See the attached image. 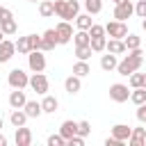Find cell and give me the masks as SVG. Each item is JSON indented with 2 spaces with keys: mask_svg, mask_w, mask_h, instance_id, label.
Masks as SVG:
<instances>
[{
  "mask_svg": "<svg viewBox=\"0 0 146 146\" xmlns=\"http://www.w3.org/2000/svg\"><path fill=\"white\" fill-rule=\"evenodd\" d=\"M141 64H144V52H141V46H139V48H135V50H128V55L116 64V71H119V75L128 78L130 73L139 71Z\"/></svg>",
  "mask_w": 146,
  "mask_h": 146,
  "instance_id": "6da1fadb",
  "label": "cell"
},
{
  "mask_svg": "<svg viewBox=\"0 0 146 146\" xmlns=\"http://www.w3.org/2000/svg\"><path fill=\"white\" fill-rule=\"evenodd\" d=\"M78 11H80L78 0H55V14L62 21H75Z\"/></svg>",
  "mask_w": 146,
  "mask_h": 146,
  "instance_id": "7a4b0ae2",
  "label": "cell"
},
{
  "mask_svg": "<svg viewBox=\"0 0 146 146\" xmlns=\"http://www.w3.org/2000/svg\"><path fill=\"white\" fill-rule=\"evenodd\" d=\"M7 82L11 89H25L30 84V75L23 71V68H11L9 75H7Z\"/></svg>",
  "mask_w": 146,
  "mask_h": 146,
  "instance_id": "3957f363",
  "label": "cell"
},
{
  "mask_svg": "<svg viewBox=\"0 0 146 146\" xmlns=\"http://www.w3.org/2000/svg\"><path fill=\"white\" fill-rule=\"evenodd\" d=\"M27 66L32 73H43L46 68V55L43 50H30L27 52Z\"/></svg>",
  "mask_w": 146,
  "mask_h": 146,
  "instance_id": "277c9868",
  "label": "cell"
},
{
  "mask_svg": "<svg viewBox=\"0 0 146 146\" xmlns=\"http://www.w3.org/2000/svg\"><path fill=\"white\" fill-rule=\"evenodd\" d=\"M103 27H105V34H110V39H123L128 34V25L123 21H110Z\"/></svg>",
  "mask_w": 146,
  "mask_h": 146,
  "instance_id": "5b68a950",
  "label": "cell"
},
{
  "mask_svg": "<svg viewBox=\"0 0 146 146\" xmlns=\"http://www.w3.org/2000/svg\"><path fill=\"white\" fill-rule=\"evenodd\" d=\"M135 14V5L130 2V0H121L116 7H114V21H128L130 16Z\"/></svg>",
  "mask_w": 146,
  "mask_h": 146,
  "instance_id": "8992f818",
  "label": "cell"
},
{
  "mask_svg": "<svg viewBox=\"0 0 146 146\" xmlns=\"http://www.w3.org/2000/svg\"><path fill=\"white\" fill-rule=\"evenodd\" d=\"M27 87H32V91H36L39 96H43V94H48V78L43 73H32Z\"/></svg>",
  "mask_w": 146,
  "mask_h": 146,
  "instance_id": "52a82bcc",
  "label": "cell"
},
{
  "mask_svg": "<svg viewBox=\"0 0 146 146\" xmlns=\"http://www.w3.org/2000/svg\"><path fill=\"white\" fill-rule=\"evenodd\" d=\"M110 98L114 103H125L130 98V91H128V84H121V82H114L110 87Z\"/></svg>",
  "mask_w": 146,
  "mask_h": 146,
  "instance_id": "ba28073f",
  "label": "cell"
},
{
  "mask_svg": "<svg viewBox=\"0 0 146 146\" xmlns=\"http://www.w3.org/2000/svg\"><path fill=\"white\" fill-rule=\"evenodd\" d=\"M55 32H57V39L59 43H68L73 39V27H71V21H59L55 25Z\"/></svg>",
  "mask_w": 146,
  "mask_h": 146,
  "instance_id": "9c48e42d",
  "label": "cell"
},
{
  "mask_svg": "<svg viewBox=\"0 0 146 146\" xmlns=\"http://www.w3.org/2000/svg\"><path fill=\"white\" fill-rule=\"evenodd\" d=\"M57 43H59V39H57V32H55V27H50V30H46V32L41 34V50H43V52L52 50Z\"/></svg>",
  "mask_w": 146,
  "mask_h": 146,
  "instance_id": "30bf717a",
  "label": "cell"
},
{
  "mask_svg": "<svg viewBox=\"0 0 146 146\" xmlns=\"http://www.w3.org/2000/svg\"><path fill=\"white\" fill-rule=\"evenodd\" d=\"M14 141H16V146H30V144H32V130L25 128V125H18Z\"/></svg>",
  "mask_w": 146,
  "mask_h": 146,
  "instance_id": "8fae6325",
  "label": "cell"
},
{
  "mask_svg": "<svg viewBox=\"0 0 146 146\" xmlns=\"http://www.w3.org/2000/svg\"><path fill=\"white\" fill-rule=\"evenodd\" d=\"M14 52H16V46H14V41H9V39H2V41H0V64L9 62V59L14 57Z\"/></svg>",
  "mask_w": 146,
  "mask_h": 146,
  "instance_id": "7c38bea8",
  "label": "cell"
},
{
  "mask_svg": "<svg viewBox=\"0 0 146 146\" xmlns=\"http://www.w3.org/2000/svg\"><path fill=\"white\" fill-rule=\"evenodd\" d=\"M25 103H27V96H25L23 89H14V91L9 94V107H11V110H21Z\"/></svg>",
  "mask_w": 146,
  "mask_h": 146,
  "instance_id": "4fadbf2b",
  "label": "cell"
},
{
  "mask_svg": "<svg viewBox=\"0 0 146 146\" xmlns=\"http://www.w3.org/2000/svg\"><path fill=\"white\" fill-rule=\"evenodd\" d=\"M130 132H132V128L128 125V123H116V125H112V137H116L119 141H128V137H130Z\"/></svg>",
  "mask_w": 146,
  "mask_h": 146,
  "instance_id": "5bb4252c",
  "label": "cell"
},
{
  "mask_svg": "<svg viewBox=\"0 0 146 146\" xmlns=\"http://www.w3.org/2000/svg\"><path fill=\"white\" fill-rule=\"evenodd\" d=\"M57 107H59V100H57L55 96H50V94H43L41 110H43L46 114H55V112H57Z\"/></svg>",
  "mask_w": 146,
  "mask_h": 146,
  "instance_id": "9a60e30c",
  "label": "cell"
},
{
  "mask_svg": "<svg viewBox=\"0 0 146 146\" xmlns=\"http://www.w3.org/2000/svg\"><path fill=\"white\" fill-rule=\"evenodd\" d=\"M105 50H107V52H112V55H123V52H128V50H125L123 39H110V41L105 43Z\"/></svg>",
  "mask_w": 146,
  "mask_h": 146,
  "instance_id": "2e32d148",
  "label": "cell"
},
{
  "mask_svg": "<svg viewBox=\"0 0 146 146\" xmlns=\"http://www.w3.org/2000/svg\"><path fill=\"white\" fill-rule=\"evenodd\" d=\"M64 89H66V94H78L80 89H82V80L78 78V75H68L66 80H64Z\"/></svg>",
  "mask_w": 146,
  "mask_h": 146,
  "instance_id": "e0dca14e",
  "label": "cell"
},
{
  "mask_svg": "<svg viewBox=\"0 0 146 146\" xmlns=\"http://www.w3.org/2000/svg\"><path fill=\"white\" fill-rule=\"evenodd\" d=\"M23 110H25L27 119H36V116H41V114H43V110H41V103H36V100H27V103L23 105Z\"/></svg>",
  "mask_w": 146,
  "mask_h": 146,
  "instance_id": "ac0fdd59",
  "label": "cell"
},
{
  "mask_svg": "<svg viewBox=\"0 0 146 146\" xmlns=\"http://www.w3.org/2000/svg\"><path fill=\"white\" fill-rule=\"evenodd\" d=\"M144 141H146V128H132V132H130V137H128V144L141 146Z\"/></svg>",
  "mask_w": 146,
  "mask_h": 146,
  "instance_id": "d6986e66",
  "label": "cell"
},
{
  "mask_svg": "<svg viewBox=\"0 0 146 146\" xmlns=\"http://www.w3.org/2000/svg\"><path fill=\"white\" fill-rule=\"evenodd\" d=\"M9 121H11V125L14 128H18V125H25V121H27V114H25V110L21 107V110H11V114H9Z\"/></svg>",
  "mask_w": 146,
  "mask_h": 146,
  "instance_id": "ffe728a7",
  "label": "cell"
},
{
  "mask_svg": "<svg viewBox=\"0 0 146 146\" xmlns=\"http://www.w3.org/2000/svg\"><path fill=\"white\" fill-rule=\"evenodd\" d=\"M59 135H62L64 139H68V137H73V135H78V123H75V121H64V123L59 125Z\"/></svg>",
  "mask_w": 146,
  "mask_h": 146,
  "instance_id": "44dd1931",
  "label": "cell"
},
{
  "mask_svg": "<svg viewBox=\"0 0 146 146\" xmlns=\"http://www.w3.org/2000/svg\"><path fill=\"white\" fill-rule=\"evenodd\" d=\"M89 73H91V66L87 64V59H78V62L73 64V75L84 78V75H89Z\"/></svg>",
  "mask_w": 146,
  "mask_h": 146,
  "instance_id": "7402d4cb",
  "label": "cell"
},
{
  "mask_svg": "<svg viewBox=\"0 0 146 146\" xmlns=\"http://www.w3.org/2000/svg\"><path fill=\"white\" fill-rule=\"evenodd\" d=\"M116 64H119V62H116V55H112V52H107V55L100 57V68H103V71H114Z\"/></svg>",
  "mask_w": 146,
  "mask_h": 146,
  "instance_id": "603a6c76",
  "label": "cell"
},
{
  "mask_svg": "<svg viewBox=\"0 0 146 146\" xmlns=\"http://www.w3.org/2000/svg\"><path fill=\"white\" fill-rule=\"evenodd\" d=\"M39 14H41L43 18L52 16V14H55V0H39Z\"/></svg>",
  "mask_w": 146,
  "mask_h": 146,
  "instance_id": "cb8c5ba5",
  "label": "cell"
},
{
  "mask_svg": "<svg viewBox=\"0 0 146 146\" xmlns=\"http://www.w3.org/2000/svg\"><path fill=\"white\" fill-rule=\"evenodd\" d=\"M75 25H78V30H89V27L94 25L91 14H78V16H75Z\"/></svg>",
  "mask_w": 146,
  "mask_h": 146,
  "instance_id": "d4e9b609",
  "label": "cell"
},
{
  "mask_svg": "<svg viewBox=\"0 0 146 146\" xmlns=\"http://www.w3.org/2000/svg\"><path fill=\"white\" fill-rule=\"evenodd\" d=\"M0 30H2V34H5V36H11V34H16L18 25H16V21H14V18H7V21H0Z\"/></svg>",
  "mask_w": 146,
  "mask_h": 146,
  "instance_id": "484cf974",
  "label": "cell"
},
{
  "mask_svg": "<svg viewBox=\"0 0 146 146\" xmlns=\"http://www.w3.org/2000/svg\"><path fill=\"white\" fill-rule=\"evenodd\" d=\"M130 100H132L135 105L146 103V89H144V87H135V89L130 91Z\"/></svg>",
  "mask_w": 146,
  "mask_h": 146,
  "instance_id": "4316f807",
  "label": "cell"
},
{
  "mask_svg": "<svg viewBox=\"0 0 146 146\" xmlns=\"http://www.w3.org/2000/svg\"><path fill=\"white\" fill-rule=\"evenodd\" d=\"M123 43H125V50H135V48L141 46V39H139L137 34H130V32H128V34L123 36Z\"/></svg>",
  "mask_w": 146,
  "mask_h": 146,
  "instance_id": "83f0119b",
  "label": "cell"
},
{
  "mask_svg": "<svg viewBox=\"0 0 146 146\" xmlns=\"http://www.w3.org/2000/svg\"><path fill=\"white\" fill-rule=\"evenodd\" d=\"M105 43H107V36L105 34L103 36H91V41H89V46H91L94 52H103L105 50Z\"/></svg>",
  "mask_w": 146,
  "mask_h": 146,
  "instance_id": "f1b7e54d",
  "label": "cell"
},
{
  "mask_svg": "<svg viewBox=\"0 0 146 146\" xmlns=\"http://www.w3.org/2000/svg\"><path fill=\"white\" fill-rule=\"evenodd\" d=\"M73 41H75V46H89L91 36H89V32H87V30H78V32L73 34Z\"/></svg>",
  "mask_w": 146,
  "mask_h": 146,
  "instance_id": "f546056e",
  "label": "cell"
},
{
  "mask_svg": "<svg viewBox=\"0 0 146 146\" xmlns=\"http://www.w3.org/2000/svg\"><path fill=\"white\" fill-rule=\"evenodd\" d=\"M14 46H16V50H18L21 55H27V52H30V39H27V36H18V39L14 41Z\"/></svg>",
  "mask_w": 146,
  "mask_h": 146,
  "instance_id": "4dcf8cb0",
  "label": "cell"
},
{
  "mask_svg": "<svg viewBox=\"0 0 146 146\" xmlns=\"http://www.w3.org/2000/svg\"><path fill=\"white\" fill-rule=\"evenodd\" d=\"M84 9H87V14H100L103 0H84Z\"/></svg>",
  "mask_w": 146,
  "mask_h": 146,
  "instance_id": "1f68e13d",
  "label": "cell"
},
{
  "mask_svg": "<svg viewBox=\"0 0 146 146\" xmlns=\"http://www.w3.org/2000/svg\"><path fill=\"white\" fill-rule=\"evenodd\" d=\"M91 46H75V57L78 59H89L91 57Z\"/></svg>",
  "mask_w": 146,
  "mask_h": 146,
  "instance_id": "d6a6232c",
  "label": "cell"
},
{
  "mask_svg": "<svg viewBox=\"0 0 146 146\" xmlns=\"http://www.w3.org/2000/svg\"><path fill=\"white\" fill-rule=\"evenodd\" d=\"M128 80H130V87H132V89H135V87H141V82H144V73H137V71H135V73L128 75Z\"/></svg>",
  "mask_w": 146,
  "mask_h": 146,
  "instance_id": "836d02e7",
  "label": "cell"
},
{
  "mask_svg": "<svg viewBox=\"0 0 146 146\" xmlns=\"http://www.w3.org/2000/svg\"><path fill=\"white\" fill-rule=\"evenodd\" d=\"M91 132V123L89 121H78V135L80 137H87Z\"/></svg>",
  "mask_w": 146,
  "mask_h": 146,
  "instance_id": "e575fe53",
  "label": "cell"
},
{
  "mask_svg": "<svg viewBox=\"0 0 146 146\" xmlns=\"http://www.w3.org/2000/svg\"><path fill=\"white\" fill-rule=\"evenodd\" d=\"M30 39V50H41V36L39 34H27Z\"/></svg>",
  "mask_w": 146,
  "mask_h": 146,
  "instance_id": "d590c367",
  "label": "cell"
},
{
  "mask_svg": "<svg viewBox=\"0 0 146 146\" xmlns=\"http://www.w3.org/2000/svg\"><path fill=\"white\" fill-rule=\"evenodd\" d=\"M87 32H89V36H103V34H105V27H103V25H98V23H94Z\"/></svg>",
  "mask_w": 146,
  "mask_h": 146,
  "instance_id": "8d00e7d4",
  "label": "cell"
},
{
  "mask_svg": "<svg viewBox=\"0 0 146 146\" xmlns=\"http://www.w3.org/2000/svg\"><path fill=\"white\" fill-rule=\"evenodd\" d=\"M62 144H66V139L57 132V135H50L48 137V146H62Z\"/></svg>",
  "mask_w": 146,
  "mask_h": 146,
  "instance_id": "74e56055",
  "label": "cell"
},
{
  "mask_svg": "<svg viewBox=\"0 0 146 146\" xmlns=\"http://www.w3.org/2000/svg\"><path fill=\"white\" fill-rule=\"evenodd\" d=\"M135 14H137L139 18H146V0H139V2L135 5Z\"/></svg>",
  "mask_w": 146,
  "mask_h": 146,
  "instance_id": "f35d334b",
  "label": "cell"
},
{
  "mask_svg": "<svg viewBox=\"0 0 146 146\" xmlns=\"http://www.w3.org/2000/svg\"><path fill=\"white\" fill-rule=\"evenodd\" d=\"M66 144H68V146H82V144H84V137L73 135V137H68V139H66Z\"/></svg>",
  "mask_w": 146,
  "mask_h": 146,
  "instance_id": "ab89813d",
  "label": "cell"
},
{
  "mask_svg": "<svg viewBox=\"0 0 146 146\" xmlns=\"http://www.w3.org/2000/svg\"><path fill=\"white\" fill-rule=\"evenodd\" d=\"M137 119H139L141 123H146V105H144V103L137 105Z\"/></svg>",
  "mask_w": 146,
  "mask_h": 146,
  "instance_id": "60d3db41",
  "label": "cell"
},
{
  "mask_svg": "<svg viewBox=\"0 0 146 146\" xmlns=\"http://www.w3.org/2000/svg\"><path fill=\"white\" fill-rule=\"evenodd\" d=\"M105 146H123V141H119L116 137H107L105 139Z\"/></svg>",
  "mask_w": 146,
  "mask_h": 146,
  "instance_id": "b9f144b4",
  "label": "cell"
},
{
  "mask_svg": "<svg viewBox=\"0 0 146 146\" xmlns=\"http://www.w3.org/2000/svg\"><path fill=\"white\" fill-rule=\"evenodd\" d=\"M7 18H14V14H11L9 9H5V7H2V14H0V21H7Z\"/></svg>",
  "mask_w": 146,
  "mask_h": 146,
  "instance_id": "7bdbcfd3",
  "label": "cell"
},
{
  "mask_svg": "<svg viewBox=\"0 0 146 146\" xmlns=\"http://www.w3.org/2000/svg\"><path fill=\"white\" fill-rule=\"evenodd\" d=\"M0 146H7V137L5 135H0Z\"/></svg>",
  "mask_w": 146,
  "mask_h": 146,
  "instance_id": "ee69618b",
  "label": "cell"
},
{
  "mask_svg": "<svg viewBox=\"0 0 146 146\" xmlns=\"http://www.w3.org/2000/svg\"><path fill=\"white\" fill-rule=\"evenodd\" d=\"M141 87H144V89H146V73H144V82H141Z\"/></svg>",
  "mask_w": 146,
  "mask_h": 146,
  "instance_id": "f6af8a7d",
  "label": "cell"
},
{
  "mask_svg": "<svg viewBox=\"0 0 146 146\" xmlns=\"http://www.w3.org/2000/svg\"><path fill=\"white\" fill-rule=\"evenodd\" d=\"M141 27H144V30H146V18H141Z\"/></svg>",
  "mask_w": 146,
  "mask_h": 146,
  "instance_id": "bcb514c9",
  "label": "cell"
},
{
  "mask_svg": "<svg viewBox=\"0 0 146 146\" xmlns=\"http://www.w3.org/2000/svg\"><path fill=\"white\" fill-rule=\"evenodd\" d=\"M2 39H5V34H2V30H0V41H2Z\"/></svg>",
  "mask_w": 146,
  "mask_h": 146,
  "instance_id": "7dc6e473",
  "label": "cell"
},
{
  "mask_svg": "<svg viewBox=\"0 0 146 146\" xmlns=\"http://www.w3.org/2000/svg\"><path fill=\"white\" fill-rule=\"evenodd\" d=\"M112 2H114V5H119V2H121V0H112Z\"/></svg>",
  "mask_w": 146,
  "mask_h": 146,
  "instance_id": "c3c4849f",
  "label": "cell"
},
{
  "mask_svg": "<svg viewBox=\"0 0 146 146\" xmlns=\"http://www.w3.org/2000/svg\"><path fill=\"white\" fill-rule=\"evenodd\" d=\"M0 128H2V116H0Z\"/></svg>",
  "mask_w": 146,
  "mask_h": 146,
  "instance_id": "681fc988",
  "label": "cell"
},
{
  "mask_svg": "<svg viewBox=\"0 0 146 146\" xmlns=\"http://www.w3.org/2000/svg\"><path fill=\"white\" fill-rule=\"evenodd\" d=\"M30 2H39V0H30Z\"/></svg>",
  "mask_w": 146,
  "mask_h": 146,
  "instance_id": "f907efd6",
  "label": "cell"
},
{
  "mask_svg": "<svg viewBox=\"0 0 146 146\" xmlns=\"http://www.w3.org/2000/svg\"><path fill=\"white\" fill-rule=\"evenodd\" d=\"M0 14H2V7H0Z\"/></svg>",
  "mask_w": 146,
  "mask_h": 146,
  "instance_id": "816d5d0a",
  "label": "cell"
},
{
  "mask_svg": "<svg viewBox=\"0 0 146 146\" xmlns=\"http://www.w3.org/2000/svg\"><path fill=\"white\" fill-rule=\"evenodd\" d=\"M144 105H146V103H144Z\"/></svg>",
  "mask_w": 146,
  "mask_h": 146,
  "instance_id": "f5cc1de1",
  "label": "cell"
}]
</instances>
